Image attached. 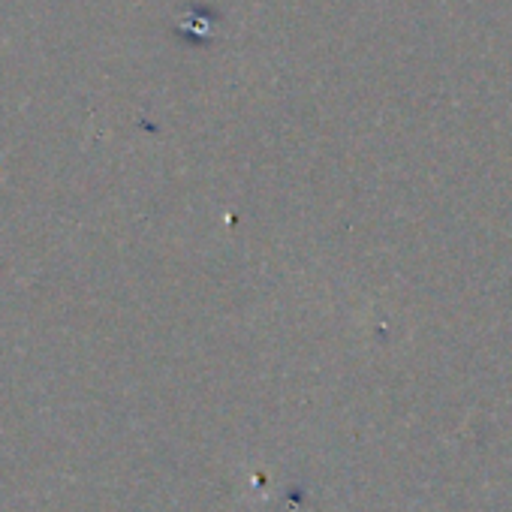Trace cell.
Wrapping results in <instances>:
<instances>
[]
</instances>
